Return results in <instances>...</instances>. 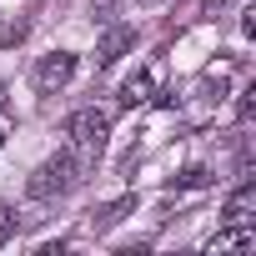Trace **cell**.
I'll return each instance as SVG.
<instances>
[{"label":"cell","mask_w":256,"mask_h":256,"mask_svg":"<svg viewBox=\"0 0 256 256\" xmlns=\"http://www.w3.org/2000/svg\"><path fill=\"white\" fill-rule=\"evenodd\" d=\"M106 141H110V116H106V110L86 106V110H76V116L66 120V146L76 151L80 166H90V161L106 151Z\"/></svg>","instance_id":"6da1fadb"},{"label":"cell","mask_w":256,"mask_h":256,"mask_svg":"<svg viewBox=\"0 0 256 256\" xmlns=\"http://www.w3.org/2000/svg\"><path fill=\"white\" fill-rule=\"evenodd\" d=\"M80 171H86V166H80V161H76V151L66 146L60 156H50L46 166H36V176L26 181V191H30L36 201H56V196H66V191H76V186H80Z\"/></svg>","instance_id":"7a4b0ae2"},{"label":"cell","mask_w":256,"mask_h":256,"mask_svg":"<svg viewBox=\"0 0 256 256\" xmlns=\"http://www.w3.org/2000/svg\"><path fill=\"white\" fill-rule=\"evenodd\" d=\"M70 76H76V56H70V50H50V56H40V66H36V90H40V96H56L60 86H70Z\"/></svg>","instance_id":"3957f363"},{"label":"cell","mask_w":256,"mask_h":256,"mask_svg":"<svg viewBox=\"0 0 256 256\" xmlns=\"http://www.w3.org/2000/svg\"><path fill=\"white\" fill-rule=\"evenodd\" d=\"M131 46H136V30H131V26H110V30L100 36V46H96V66H116Z\"/></svg>","instance_id":"277c9868"},{"label":"cell","mask_w":256,"mask_h":256,"mask_svg":"<svg viewBox=\"0 0 256 256\" xmlns=\"http://www.w3.org/2000/svg\"><path fill=\"white\" fill-rule=\"evenodd\" d=\"M251 211H256V186L246 181V186H236V191L226 196V206H221V221H226V226H241V221H251Z\"/></svg>","instance_id":"5b68a950"},{"label":"cell","mask_w":256,"mask_h":256,"mask_svg":"<svg viewBox=\"0 0 256 256\" xmlns=\"http://www.w3.org/2000/svg\"><path fill=\"white\" fill-rule=\"evenodd\" d=\"M251 246H256V231L241 221V226H231V231H216L206 251H216V256H221V251H251Z\"/></svg>","instance_id":"8992f818"},{"label":"cell","mask_w":256,"mask_h":256,"mask_svg":"<svg viewBox=\"0 0 256 256\" xmlns=\"http://www.w3.org/2000/svg\"><path fill=\"white\" fill-rule=\"evenodd\" d=\"M131 211H136V196H120V201H110V206L90 211V231H110V226H120Z\"/></svg>","instance_id":"52a82bcc"},{"label":"cell","mask_w":256,"mask_h":256,"mask_svg":"<svg viewBox=\"0 0 256 256\" xmlns=\"http://www.w3.org/2000/svg\"><path fill=\"white\" fill-rule=\"evenodd\" d=\"M146 100H151V76H146V70H136L131 80L120 86V106H126V110H136V106H146Z\"/></svg>","instance_id":"ba28073f"},{"label":"cell","mask_w":256,"mask_h":256,"mask_svg":"<svg viewBox=\"0 0 256 256\" xmlns=\"http://www.w3.org/2000/svg\"><path fill=\"white\" fill-rule=\"evenodd\" d=\"M216 176H211V166H186L181 176H176V186L181 191H201V186H211Z\"/></svg>","instance_id":"9c48e42d"},{"label":"cell","mask_w":256,"mask_h":256,"mask_svg":"<svg viewBox=\"0 0 256 256\" xmlns=\"http://www.w3.org/2000/svg\"><path fill=\"white\" fill-rule=\"evenodd\" d=\"M10 236H16V211H10L6 201H0V246H6Z\"/></svg>","instance_id":"30bf717a"},{"label":"cell","mask_w":256,"mask_h":256,"mask_svg":"<svg viewBox=\"0 0 256 256\" xmlns=\"http://www.w3.org/2000/svg\"><path fill=\"white\" fill-rule=\"evenodd\" d=\"M251 110H256V100H251V90H241V100H236V116H241V120H251Z\"/></svg>","instance_id":"8fae6325"},{"label":"cell","mask_w":256,"mask_h":256,"mask_svg":"<svg viewBox=\"0 0 256 256\" xmlns=\"http://www.w3.org/2000/svg\"><path fill=\"white\" fill-rule=\"evenodd\" d=\"M6 136H10V131H6V126H0V151H6Z\"/></svg>","instance_id":"7c38bea8"},{"label":"cell","mask_w":256,"mask_h":256,"mask_svg":"<svg viewBox=\"0 0 256 256\" xmlns=\"http://www.w3.org/2000/svg\"><path fill=\"white\" fill-rule=\"evenodd\" d=\"M216 6H231V0H216Z\"/></svg>","instance_id":"4fadbf2b"},{"label":"cell","mask_w":256,"mask_h":256,"mask_svg":"<svg viewBox=\"0 0 256 256\" xmlns=\"http://www.w3.org/2000/svg\"><path fill=\"white\" fill-rule=\"evenodd\" d=\"M0 106H6V90H0Z\"/></svg>","instance_id":"5bb4252c"}]
</instances>
